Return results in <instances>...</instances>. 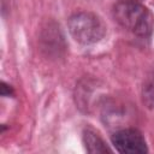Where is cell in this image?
Instances as JSON below:
<instances>
[{
	"instance_id": "obj_2",
	"label": "cell",
	"mask_w": 154,
	"mask_h": 154,
	"mask_svg": "<svg viewBox=\"0 0 154 154\" xmlns=\"http://www.w3.org/2000/svg\"><path fill=\"white\" fill-rule=\"evenodd\" d=\"M71 36L81 45H93L106 35V24L95 13L82 11L73 13L67 19Z\"/></svg>"
},
{
	"instance_id": "obj_3",
	"label": "cell",
	"mask_w": 154,
	"mask_h": 154,
	"mask_svg": "<svg viewBox=\"0 0 154 154\" xmlns=\"http://www.w3.org/2000/svg\"><path fill=\"white\" fill-rule=\"evenodd\" d=\"M111 141L116 150L122 154H144L148 152L142 132L134 128H125L116 131Z\"/></svg>"
},
{
	"instance_id": "obj_6",
	"label": "cell",
	"mask_w": 154,
	"mask_h": 154,
	"mask_svg": "<svg viewBox=\"0 0 154 154\" xmlns=\"http://www.w3.org/2000/svg\"><path fill=\"white\" fill-rule=\"evenodd\" d=\"M0 89H1V96H5V97H10V96H13L14 95V91H13V88L8 84H6L5 82H1L0 84Z\"/></svg>"
},
{
	"instance_id": "obj_5",
	"label": "cell",
	"mask_w": 154,
	"mask_h": 154,
	"mask_svg": "<svg viewBox=\"0 0 154 154\" xmlns=\"http://www.w3.org/2000/svg\"><path fill=\"white\" fill-rule=\"evenodd\" d=\"M141 99L147 108L154 109V71L148 75L142 84Z\"/></svg>"
},
{
	"instance_id": "obj_4",
	"label": "cell",
	"mask_w": 154,
	"mask_h": 154,
	"mask_svg": "<svg viewBox=\"0 0 154 154\" xmlns=\"http://www.w3.org/2000/svg\"><path fill=\"white\" fill-rule=\"evenodd\" d=\"M83 143L88 153H111L112 149L106 146V142L99 136V134L91 128H85L83 130Z\"/></svg>"
},
{
	"instance_id": "obj_1",
	"label": "cell",
	"mask_w": 154,
	"mask_h": 154,
	"mask_svg": "<svg viewBox=\"0 0 154 154\" xmlns=\"http://www.w3.org/2000/svg\"><path fill=\"white\" fill-rule=\"evenodd\" d=\"M113 17L119 25L138 37H150L154 14L138 0H119L113 6Z\"/></svg>"
}]
</instances>
